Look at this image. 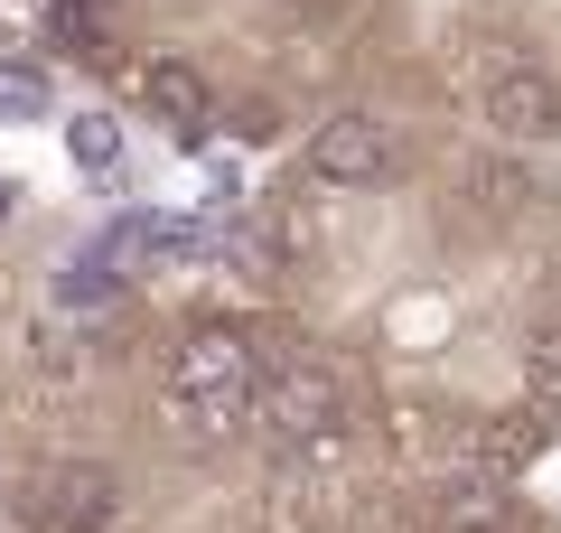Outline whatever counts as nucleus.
Wrapping results in <instances>:
<instances>
[{"label":"nucleus","mask_w":561,"mask_h":533,"mask_svg":"<svg viewBox=\"0 0 561 533\" xmlns=\"http://www.w3.org/2000/svg\"><path fill=\"white\" fill-rule=\"evenodd\" d=\"M66 150H76L84 178H113V169H122V132H113V113H76V122H66Z\"/></svg>","instance_id":"0eeeda50"},{"label":"nucleus","mask_w":561,"mask_h":533,"mask_svg":"<svg viewBox=\"0 0 561 533\" xmlns=\"http://www.w3.org/2000/svg\"><path fill=\"white\" fill-rule=\"evenodd\" d=\"M300 159H309V178H319V188H365V197L402 178V140L383 132V122H365V113H337V122H319Z\"/></svg>","instance_id":"7ed1b4c3"},{"label":"nucleus","mask_w":561,"mask_h":533,"mask_svg":"<svg viewBox=\"0 0 561 533\" xmlns=\"http://www.w3.org/2000/svg\"><path fill=\"white\" fill-rule=\"evenodd\" d=\"M20 514H28V533H103L122 514V477L94 468V458H57V468H38L20 487Z\"/></svg>","instance_id":"f257e3e1"},{"label":"nucleus","mask_w":561,"mask_h":533,"mask_svg":"<svg viewBox=\"0 0 561 533\" xmlns=\"http://www.w3.org/2000/svg\"><path fill=\"white\" fill-rule=\"evenodd\" d=\"M94 10H113V0H94Z\"/></svg>","instance_id":"dca6fc26"},{"label":"nucleus","mask_w":561,"mask_h":533,"mask_svg":"<svg viewBox=\"0 0 561 533\" xmlns=\"http://www.w3.org/2000/svg\"><path fill=\"white\" fill-rule=\"evenodd\" d=\"M47 113V76L38 66H0V122H38Z\"/></svg>","instance_id":"9d476101"},{"label":"nucleus","mask_w":561,"mask_h":533,"mask_svg":"<svg viewBox=\"0 0 561 533\" xmlns=\"http://www.w3.org/2000/svg\"><path fill=\"white\" fill-rule=\"evenodd\" d=\"M169 384H179V402H187L197 421H234L243 402H253L262 375H253V347H243L234 328H197V337L179 347V365H169Z\"/></svg>","instance_id":"f03ea898"},{"label":"nucleus","mask_w":561,"mask_h":533,"mask_svg":"<svg viewBox=\"0 0 561 533\" xmlns=\"http://www.w3.org/2000/svg\"><path fill=\"white\" fill-rule=\"evenodd\" d=\"M234 132H243V140H272V132H280V113H272V103L253 94V103H243V113H234Z\"/></svg>","instance_id":"4468645a"},{"label":"nucleus","mask_w":561,"mask_h":533,"mask_svg":"<svg viewBox=\"0 0 561 533\" xmlns=\"http://www.w3.org/2000/svg\"><path fill=\"white\" fill-rule=\"evenodd\" d=\"M262 394V431L272 440H328L337 431V375H328V365H300V355H290V365H272V375L253 384Z\"/></svg>","instance_id":"39448f33"},{"label":"nucleus","mask_w":561,"mask_h":533,"mask_svg":"<svg viewBox=\"0 0 561 533\" xmlns=\"http://www.w3.org/2000/svg\"><path fill=\"white\" fill-rule=\"evenodd\" d=\"M113 299H122L113 262H66V272H57V309H113Z\"/></svg>","instance_id":"6e6552de"},{"label":"nucleus","mask_w":561,"mask_h":533,"mask_svg":"<svg viewBox=\"0 0 561 533\" xmlns=\"http://www.w3.org/2000/svg\"><path fill=\"white\" fill-rule=\"evenodd\" d=\"M496 514H505L496 487H449V524H496Z\"/></svg>","instance_id":"f8f14e48"},{"label":"nucleus","mask_w":561,"mask_h":533,"mask_svg":"<svg viewBox=\"0 0 561 533\" xmlns=\"http://www.w3.org/2000/svg\"><path fill=\"white\" fill-rule=\"evenodd\" d=\"M122 76H131V94L150 103V113H160L179 140H197V132H206V103H216V94H206V76H197L187 57H131Z\"/></svg>","instance_id":"423d86ee"},{"label":"nucleus","mask_w":561,"mask_h":533,"mask_svg":"<svg viewBox=\"0 0 561 533\" xmlns=\"http://www.w3.org/2000/svg\"><path fill=\"white\" fill-rule=\"evenodd\" d=\"M47 38L76 47V57H94V47H103V10H94V0H47Z\"/></svg>","instance_id":"1a4fd4ad"},{"label":"nucleus","mask_w":561,"mask_h":533,"mask_svg":"<svg viewBox=\"0 0 561 533\" xmlns=\"http://www.w3.org/2000/svg\"><path fill=\"white\" fill-rule=\"evenodd\" d=\"M0 225H10V178H0Z\"/></svg>","instance_id":"2eb2a0df"},{"label":"nucleus","mask_w":561,"mask_h":533,"mask_svg":"<svg viewBox=\"0 0 561 533\" xmlns=\"http://www.w3.org/2000/svg\"><path fill=\"white\" fill-rule=\"evenodd\" d=\"M534 402H561V328L534 337Z\"/></svg>","instance_id":"9b49d317"},{"label":"nucleus","mask_w":561,"mask_h":533,"mask_svg":"<svg viewBox=\"0 0 561 533\" xmlns=\"http://www.w3.org/2000/svg\"><path fill=\"white\" fill-rule=\"evenodd\" d=\"M478 113H486V132H505V140H552L561 132V84L542 76V66H524V57H496Z\"/></svg>","instance_id":"20e7f679"},{"label":"nucleus","mask_w":561,"mask_h":533,"mask_svg":"<svg viewBox=\"0 0 561 533\" xmlns=\"http://www.w3.org/2000/svg\"><path fill=\"white\" fill-rule=\"evenodd\" d=\"M468 197H478V206H496V216H505V206H515L524 188H515V169H478V178H468Z\"/></svg>","instance_id":"ddd939ff"}]
</instances>
